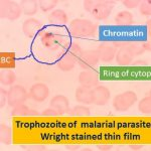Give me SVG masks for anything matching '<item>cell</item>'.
<instances>
[{"label":"cell","instance_id":"1","mask_svg":"<svg viewBox=\"0 0 151 151\" xmlns=\"http://www.w3.org/2000/svg\"><path fill=\"white\" fill-rule=\"evenodd\" d=\"M113 45L119 50L116 52V62L120 65H129L132 60L145 52L142 47L131 42H114Z\"/></svg>","mask_w":151,"mask_h":151},{"label":"cell","instance_id":"2","mask_svg":"<svg viewBox=\"0 0 151 151\" xmlns=\"http://www.w3.org/2000/svg\"><path fill=\"white\" fill-rule=\"evenodd\" d=\"M70 31L75 37H90L96 35L97 25L87 19L76 18L70 21Z\"/></svg>","mask_w":151,"mask_h":151},{"label":"cell","instance_id":"3","mask_svg":"<svg viewBox=\"0 0 151 151\" xmlns=\"http://www.w3.org/2000/svg\"><path fill=\"white\" fill-rule=\"evenodd\" d=\"M137 102V95L132 91L124 92L119 94L113 100V108L118 112H125L129 110Z\"/></svg>","mask_w":151,"mask_h":151},{"label":"cell","instance_id":"4","mask_svg":"<svg viewBox=\"0 0 151 151\" xmlns=\"http://www.w3.org/2000/svg\"><path fill=\"white\" fill-rule=\"evenodd\" d=\"M115 3L116 2L112 0H96L91 14L99 20L108 18V16L112 13Z\"/></svg>","mask_w":151,"mask_h":151},{"label":"cell","instance_id":"5","mask_svg":"<svg viewBox=\"0 0 151 151\" xmlns=\"http://www.w3.org/2000/svg\"><path fill=\"white\" fill-rule=\"evenodd\" d=\"M27 92L22 86L15 85L10 87V89L7 91V103L9 106L15 107L17 105L23 104L27 100Z\"/></svg>","mask_w":151,"mask_h":151},{"label":"cell","instance_id":"6","mask_svg":"<svg viewBox=\"0 0 151 151\" xmlns=\"http://www.w3.org/2000/svg\"><path fill=\"white\" fill-rule=\"evenodd\" d=\"M40 42L43 47L50 50H58L65 45L62 35H55L50 31H42L40 33Z\"/></svg>","mask_w":151,"mask_h":151},{"label":"cell","instance_id":"7","mask_svg":"<svg viewBox=\"0 0 151 151\" xmlns=\"http://www.w3.org/2000/svg\"><path fill=\"white\" fill-rule=\"evenodd\" d=\"M1 3V16L3 18L14 21L18 19L22 13L20 4L15 1H2Z\"/></svg>","mask_w":151,"mask_h":151},{"label":"cell","instance_id":"8","mask_svg":"<svg viewBox=\"0 0 151 151\" xmlns=\"http://www.w3.org/2000/svg\"><path fill=\"white\" fill-rule=\"evenodd\" d=\"M100 58L97 50H83L78 58V64L82 69L88 70L90 68L95 67L99 63Z\"/></svg>","mask_w":151,"mask_h":151},{"label":"cell","instance_id":"9","mask_svg":"<svg viewBox=\"0 0 151 151\" xmlns=\"http://www.w3.org/2000/svg\"><path fill=\"white\" fill-rule=\"evenodd\" d=\"M97 52H98L100 60L105 63H110L116 57L117 48L114 47L113 43L103 42L98 47Z\"/></svg>","mask_w":151,"mask_h":151},{"label":"cell","instance_id":"10","mask_svg":"<svg viewBox=\"0 0 151 151\" xmlns=\"http://www.w3.org/2000/svg\"><path fill=\"white\" fill-rule=\"evenodd\" d=\"M50 95V89L45 84L37 83L31 86L29 90V97L35 102H43Z\"/></svg>","mask_w":151,"mask_h":151},{"label":"cell","instance_id":"11","mask_svg":"<svg viewBox=\"0 0 151 151\" xmlns=\"http://www.w3.org/2000/svg\"><path fill=\"white\" fill-rule=\"evenodd\" d=\"M79 82L81 84V86L89 88H95L99 86V77L95 70H86L84 72H82L79 76Z\"/></svg>","mask_w":151,"mask_h":151},{"label":"cell","instance_id":"12","mask_svg":"<svg viewBox=\"0 0 151 151\" xmlns=\"http://www.w3.org/2000/svg\"><path fill=\"white\" fill-rule=\"evenodd\" d=\"M110 90L105 86H97L93 89V104L97 106H104L110 100Z\"/></svg>","mask_w":151,"mask_h":151},{"label":"cell","instance_id":"13","mask_svg":"<svg viewBox=\"0 0 151 151\" xmlns=\"http://www.w3.org/2000/svg\"><path fill=\"white\" fill-rule=\"evenodd\" d=\"M50 106L52 109H55L60 115H64V114L69 112V99L65 96H63V95H57L50 100Z\"/></svg>","mask_w":151,"mask_h":151},{"label":"cell","instance_id":"14","mask_svg":"<svg viewBox=\"0 0 151 151\" xmlns=\"http://www.w3.org/2000/svg\"><path fill=\"white\" fill-rule=\"evenodd\" d=\"M41 29V23L35 18L26 19L22 24V31L27 37H35Z\"/></svg>","mask_w":151,"mask_h":151},{"label":"cell","instance_id":"15","mask_svg":"<svg viewBox=\"0 0 151 151\" xmlns=\"http://www.w3.org/2000/svg\"><path fill=\"white\" fill-rule=\"evenodd\" d=\"M76 99L83 104H93V90L86 87H79L76 90Z\"/></svg>","mask_w":151,"mask_h":151},{"label":"cell","instance_id":"16","mask_svg":"<svg viewBox=\"0 0 151 151\" xmlns=\"http://www.w3.org/2000/svg\"><path fill=\"white\" fill-rule=\"evenodd\" d=\"M47 19H48V21H50V23L53 24V25L63 26L68 23V15L64 10H62V9L53 10L52 13H50V15L47 16Z\"/></svg>","mask_w":151,"mask_h":151},{"label":"cell","instance_id":"17","mask_svg":"<svg viewBox=\"0 0 151 151\" xmlns=\"http://www.w3.org/2000/svg\"><path fill=\"white\" fill-rule=\"evenodd\" d=\"M76 63H78L77 58L65 52L62 57V58L58 60V68L60 70H63V72H70V70H72L74 69Z\"/></svg>","mask_w":151,"mask_h":151},{"label":"cell","instance_id":"18","mask_svg":"<svg viewBox=\"0 0 151 151\" xmlns=\"http://www.w3.org/2000/svg\"><path fill=\"white\" fill-rule=\"evenodd\" d=\"M14 67H15V53L5 52H2L0 53V68H1V70H12Z\"/></svg>","mask_w":151,"mask_h":151},{"label":"cell","instance_id":"19","mask_svg":"<svg viewBox=\"0 0 151 151\" xmlns=\"http://www.w3.org/2000/svg\"><path fill=\"white\" fill-rule=\"evenodd\" d=\"M114 21L119 26H130L134 23V17L129 11H120L115 16Z\"/></svg>","mask_w":151,"mask_h":151},{"label":"cell","instance_id":"20","mask_svg":"<svg viewBox=\"0 0 151 151\" xmlns=\"http://www.w3.org/2000/svg\"><path fill=\"white\" fill-rule=\"evenodd\" d=\"M20 7L22 13L25 15H35L37 12L38 2L35 0H22L20 2Z\"/></svg>","mask_w":151,"mask_h":151},{"label":"cell","instance_id":"21","mask_svg":"<svg viewBox=\"0 0 151 151\" xmlns=\"http://www.w3.org/2000/svg\"><path fill=\"white\" fill-rule=\"evenodd\" d=\"M16 80V76L12 70L3 69L0 73V83L5 86H10Z\"/></svg>","mask_w":151,"mask_h":151},{"label":"cell","instance_id":"22","mask_svg":"<svg viewBox=\"0 0 151 151\" xmlns=\"http://www.w3.org/2000/svg\"><path fill=\"white\" fill-rule=\"evenodd\" d=\"M12 138H13V134H12L11 128H9L5 124H1V126H0V140H1V143L5 145L11 144Z\"/></svg>","mask_w":151,"mask_h":151},{"label":"cell","instance_id":"23","mask_svg":"<svg viewBox=\"0 0 151 151\" xmlns=\"http://www.w3.org/2000/svg\"><path fill=\"white\" fill-rule=\"evenodd\" d=\"M70 115L75 117H80V118H86L91 115V111L88 107L84 106V105H78L73 108V110L70 111Z\"/></svg>","mask_w":151,"mask_h":151},{"label":"cell","instance_id":"24","mask_svg":"<svg viewBox=\"0 0 151 151\" xmlns=\"http://www.w3.org/2000/svg\"><path fill=\"white\" fill-rule=\"evenodd\" d=\"M30 115V109L28 108L27 106H25L24 104H20L17 105L13 108L12 110V116L13 117H26Z\"/></svg>","mask_w":151,"mask_h":151},{"label":"cell","instance_id":"25","mask_svg":"<svg viewBox=\"0 0 151 151\" xmlns=\"http://www.w3.org/2000/svg\"><path fill=\"white\" fill-rule=\"evenodd\" d=\"M138 109L141 113L143 114H149L151 113V97L147 96L143 98L138 104Z\"/></svg>","mask_w":151,"mask_h":151},{"label":"cell","instance_id":"26","mask_svg":"<svg viewBox=\"0 0 151 151\" xmlns=\"http://www.w3.org/2000/svg\"><path fill=\"white\" fill-rule=\"evenodd\" d=\"M58 0H40V1H38V7L41 11L47 12L55 8L58 5Z\"/></svg>","mask_w":151,"mask_h":151},{"label":"cell","instance_id":"27","mask_svg":"<svg viewBox=\"0 0 151 151\" xmlns=\"http://www.w3.org/2000/svg\"><path fill=\"white\" fill-rule=\"evenodd\" d=\"M82 52H83V50L81 48V47H80L79 45H77V43H70L69 47H67V50H65V52L73 55V57L76 58L77 60L79 58Z\"/></svg>","mask_w":151,"mask_h":151},{"label":"cell","instance_id":"28","mask_svg":"<svg viewBox=\"0 0 151 151\" xmlns=\"http://www.w3.org/2000/svg\"><path fill=\"white\" fill-rule=\"evenodd\" d=\"M140 12L141 14H143V15H150L151 13V1L149 0H146V1H143L140 3Z\"/></svg>","mask_w":151,"mask_h":151},{"label":"cell","instance_id":"29","mask_svg":"<svg viewBox=\"0 0 151 151\" xmlns=\"http://www.w3.org/2000/svg\"><path fill=\"white\" fill-rule=\"evenodd\" d=\"M121 3L123 4L125 7H127L129 9H132V8H136L140 5V0H122Z\"/></svg>","mask_w":151,"mask_h":151},{"label":"cell","instance_id":"30","mask_svg":"<svg viewBox=\"0 0 151 151\" xmlns=\"http://www.w3.org/2000/svg\"><path fill=\"white\" fill-rule=\"evenodd\" d=\"M41 115L43 117H47V118H55V117L60 116V114H58L55 109H52V107H50V108H47V110L43 111Z\"/></svg>","mask_w":151,"mask_h":151},{"label":"cell","instance_id":"31","mask_svg":"<svg viewBox=\"0 0 151 151\" xmlns=\"http://www.w3.org/2000/svg\"><path fill=\"white\" fill-rule=\"evenodd\" d=\"M95 1H96V0H86V1H84V8L86 9L89 13H91L92 10H93Z\"/></svg>","mask_w":151,"mask_h":151},{"label":"cell","instance_id":"32","mask_svg":"<svg viewBox=\"0 0 151 151\" xmlns=\"http://www.w3.org/2000/svg\"><path fill=\"white\" fill-rule=\"evenodd\" d=\"M0 101H1V103H0V106H1V108H3L4 105H5V102L7 101V91H5V90H1Z\"/></svg>","mask_w":151,"mask_h":151},{"label":"cell","instance_id":"33","mask_svg":"<svg viewBox=\"0 0 151 151\" xmlns=\"http://www.w3.org/2000/svg\"><path fill=\"white\" fill-rule=\"evenodd\" d=\"M113 148V145L111 144H98L97 145V149L101 151H108Z\"/></svg>","mask_w":151,"mask_h":151},{"label":"cell","instance_id":"34","mask_svg":"<svg viewBox=\"0 0 151 151\" xmlns=\"http://www.w3.org/2000/svg\"><path fill=\"white\" fill-rule=\"evenodd\" d=\"M80 147H81V146H80L79 144H68L67 145V149L68 150H78V149H80Z\"/></svg>","mask_w":151,"mask_h":151},{"label":"cell","instance_id":"35","mask_svg":"<svg viewBox=\"0 0 151 151\" xmlns=\"http://www.w3.org/2000/svg\"><path fill=\"white\" fill-rule=\"evenodd\" d=\"M142 147L143 146L141 144H130L129 145V148H130L131 150H141Z\"/></svg>","mask_w":151,"mask_h":151},{"label":"cell","instance_id":"36","mask_svg":"<svg viewBox=\"0 0 151 151\" xmlns=\"http://www.w3.org/2000/svg\"><path fill=\"white\" fill-rule=\"evenodd\" d=\"M142 47L144 48V50H150V43L149 42H145L144 45H142Z\"/></svg>","mask_w":151,"mask_h":151}]
</instances>
